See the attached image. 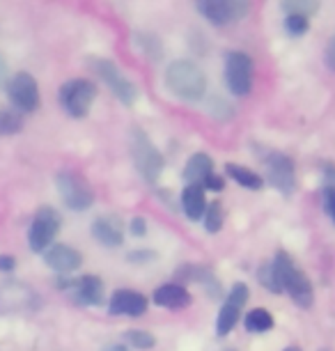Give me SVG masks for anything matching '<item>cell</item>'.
<instances>
[{"mask_svg":"<svg viewBox=\"0 0 335 351\" xmlns=\"http://www.w3.org/2000/svg\"><path fill=\"white\" fill-rule=\"evenodd\" d=\"M308 28H310V23H308L306 16H297V14H290L285 19V30L290 32L292 37H301L306 35Z\"/></svg>","mask_w":335,"mask_h":351,"instance_id":"27","label":"cell"},{"mask_svg":"<svg viewBox=\"0 0 335 351\" xmlns=\"http://www.w3.org/2000/svg\"><path fill=\"white\" fill-rule=\"evenodd\" d=\"M108 310L115 317H142L147 310V299L136 289H117L113 291Z\"/></svg>","mask_w":335,"mask_h":351,"instance_id":"13","label":"cell"},{"mask_svg":"<svg viewBox=\"0 0 335 351\" xmlns=\"http://www.w3.org/2000/svg\"><path fill=\"white\" fill-rule=\"evenodd\" d=\"M225 172L232 180L244 189H251V191H262L264 189V180L258 175V172L244 168V165H236V163H227L225 165Z\"/></svg>","mask_w":335,"mask_h":351,"instance_id":"20","label":"cell"},{"mask_svg":"<svg viewBox=\"0 0 335 351\" xmlns=\"http://www.w3.org/2000/svg\"><path fill=\"white\" fill-rule=\"evenodd\" d=\"M223 186H225V182H223L221 175H212L209 180L205 182V191H223Z\"/></svg>","mask_w":335,"mask_h":351,"instance_id":"33","label":"cell"},{"mask_svg":"<svg viewBox=\"0 0 335 351\" xmlns=\"http://www.w3.org/2000/svg\"><path fill=\"white\" fill-rule=\"evenodd\" d=\"M103 351H129L127 347H122V344H110V347H106Z\"/></svg>","mask_w":335,"mask_h":351,"instance_id":"36","label":"cell"},{"mask_svg":"<svg viewBox=\"0 0 335 351\" xmlns=\"http://www.w3.org/2000/svg\"><path fill=\"white\" fill-rule=\"evenodd\" d=\"M8 97H10V101L16 110H21V112L37 110V106H39L37 81L28 74V71L14 74L8 83Z\"/></svg>","mask_w":335,"mask_h":351,"instance_id":"12","label":"cell"},{"mask_svg":"<svg viewBox=\"0 0 335 351\" xmlns=\"http://www.w3.org/2000/svg\"><path fill=\"white\" fill-rule=\"evenodd\" d=\"M71 294H74V299L78 303H83V306H101L106 289H103L101 278H97V276H83V278H76Z\"/></svg>","mask_w":335,"mask_h":351,"instance_id":"16","label":"cell"},{"mask_svg":"<svg viewBox=\"0 0 335 351\" xmlns=\"http://www.w3.org/2000/svg\"><path fill=\"white\" fill-rule=\"evenodd\" d=\"M55 186L62 202L74 211H85L95 204V191L83 175L74 170H62L55 175Z\"/></svg>","mask_w":335,"mask_h":351,"instance_id":"4","label":"cell"},{"mask_svg":"<svg viewBox=\"0 0 335 351\" xmlns=\"http://www.w3.org/2000/svg\"><path fill=\"white\" fill-rule=\"evenodd\" d=\"M205 228L207 232H212V234H216V232L223 230V207L219 202H212L205 211Z\"/></svg>","mask_w":335,"mask_h":351,"instance_id":"25","label":"cell"},{"mask_svg":"<svg viewBox=\"0 0 335 351\" xmlns=\"http://www.w3.org/2000/svg\"><path fill=\"white\" fill-rule=\"evenodd\" d=\"M214 175V161L205 152H198L188 158L186 168H184V182L186 186H205V182Z\"/></svg>","mask_w":335,"mask_h":351,"instance_id":"17","label":"cell"},{"mask_svg":"<svg viewBox=\"0 0 335 351\" xmlns=\"http://www.w3.org/2000/svg\"><path fill=\"white\" fill-rule=\"evenodd\" d=\"M280 8H282V12H285L287 16L297 14V16L310 19L312 14H317V12H319V3H317V0H285Z\"/></svg>","mask_w":335,"mask_h":351,"instance_id":"22","label":"cell"},{"mask_svg":"<svg viewBox=\"0 0 335 351\" xmlns=\"http://www.w3.org/2000/svg\"><path fill=\"white\" fill-rule=\"evenodd\" d=\"M156 260V253L154 250H131L127 255V262L131 264H147V262H154Z\"/></svg>","mask_w":335,"mask_h":351,"instance_id":"29","label":"cell"},{"mask_svg":"<svg viewBox=\"0 0 335 351\" xmlns=\"http://www.w3.org/2000/svg\"><path fill=\"white\" fill-rule=\"evenodd\" d=\"M129 230H131V234H134V237H145V234H147V223H145V218H140V216L131 218Z\"/></svg>","mask_w":335,"mask_h":351,"instance_id":"31","label":"cell"},{"mask_svg":"<svg viewBox=\"0 0 335 351\" xmlns=\"http://www.w3.org/2000/svg\"><path fill=\"white\" fill-rule=\"evenodd\" d=\"M166 85L175 97L184 101H200L207 95V78L202 69L190 60H175L168 64Z\"/></svg>","mask_w":335,"mask_h":351,"instance_id":"1","label":"cell"},{"mask_svg":"<svg viewBox=\"0 0 335 351\" xmlns=\"http://www.w3.org/2000/svg\"><path fill=\"white\" fill-rule=\"evenodd\" d=\"M285 351H303V349H299V347H287Z\"/></svg>","mask_w":335,"mask_h":351,"instance_id":"37","label":"cell"},{"mask_svg":"<svg viewBox=\"0 0 335 351\" xmlns=\"http://www.w3.org/2000/svg\"><path fill=\"white\" fill-rule=\"evenodd\" d=\"M127 342L131 344L134 349H140V351H147V349H154V344H156V337L149 333V330H140V328H134V330H129L127 335Z\"/></svg>","mask_w":335,"mask_h":351,"instance_id":"24","label":"cell"},{"mask_svg":"<svg viewBox=\"0 0 335 351\" xmlns=\"http://www.w3.org/2000/svg\"><path fill=\"white\" fill-rule=\"evenodd\" d=\"M266 180L273 189H278L282 195H292L297 191V168L287 154L273 152L266 158Z\"/></svg>","mask_w":335,"mask_h":351,"instance_id":"10","label":"cell"},{"mask_svg":"<svg viewBox=\"0 0 335 351\" xmlns=\"http://www.w3.org/2000/svg\"><path fill=\"white\" fill-rule=\"evenodd\" d=\"M244 326L248 333H266V330L273 328V317L264 308H255L246 315Z\"/></svg>","mask_w":335,"mask_h":351,"instance_id":"21","label":"cell"},{"mask_svg":"<svg viewBox=\"0 0 335 351\" xmlns=\"http://www.w3.org/2000/svg\"><path fill=\"white\" fill-rule=\"evenodd\" d=\"M5 78H8V64H5L3 56H0V85L5 83Z\"/></svg>","mask_w":335,"mask_h":351,"instance_id":"35","label":"cell"},{"mask_svg":"<svg viewBox=\"0 0 335 351\" xmlns=\"http://www.w3.org/2000/svg\"><path fill=\"white\" fill-rule=\"evenodd\" d=\"M324 211L335 223V189L331 186H324Z\"/></svg>","mask_w":335,"mask_h":351,"instance_id":"30","label":"cell"},{"mask_svg":"<svg viewBox=\"0 0 335 351\" xmlns=\"http://www.w3.org/2000/svg\"><path fill=\"white\" fill-rule=\"evenodd\" d=\"M248 296H251V289L244 282H236L232 289H229L225 303H223L219 319H216V333L221 337H225L229 330L236 326V322L241 319V310L248 303Z\"/></svg>","mask_w":335,"mask_h":351,"instance_id":"11","label":"cell"},{"mask_svg":"<svg viewBox=\"0 0 335 351\" xmlns=\"http://www.w3.org/2000/svg\"><path fill=\"white\" fill-rule=\"evenodd\" d=\"M154 303L161 308H170V310H177V308H186L190 303V294L186 291V287L182 285H163L154 291Z\"/></svg>","mask_w":335,"mask_h":351,"instance_id":"19","label":"cell"},{"mask_svg":"<svg viewBox=\"0 0 335 351\" xmlns=\"http://www.w3.org/2000/svg\"><path fill=\"white\" fill-rule=\"evenodd\" d=\"M90 67H92V71H95L97 76L101 78L103 83L108 85L110 90H113V95L120 99L124 106H134L136 104V99H138L136 85L122 74V69L117 67L115 62L103 60V58H92Z\"/></svg>","mask_w":335,"mask_h":351,"instance_id":"6","label":"cell"},{"mask_svg":"<svg viewBox=\"0 0 335 351\" xmlns=\"http://www.w3.org/2000/svg\"><path fill=\"white\" fill-rule=\"evenodd\" d=\"M131 156L138 172L142 175V180L147 184H156L163 172V156L161 152L154 147L152 141L145 136L142 129L131 131Z\"/></svg>","mask_w":335,"mask_h":351,"instance_id":"3","label":"cell"},{"mask_svg":"<svg viewBox=\"0 0 335 351\" xmlns=\"http://www.w3.org/2000/svg\"><path fill=\"white\" fill-rule=\"evenodd\" d=\"M271 267L275 271V276H278L282 289L292 296V301L297 303L299 308H310L314 301V289L310 280H308V276L294 264L292 257L287 255L285 250H280V253H275Z\"/></svg>","mask_w":335,"mask_h":351,"instance_id":"2","label":"cell"},{"mask_svg":"<svg viewBox=\"0 0 335 351\" xmlns=\"http://www.w3.org/2000/svg\"><path fill=\"white\" fill-rule=\"evenodd\" d=\"M225 83L234 97L251 95L253 88V60L241 51L227 53L225 60Z\"/></svg>","mask_w":335,"mask_h":351,"instance_id":"8","label":"cell"},{"mask_svg":"<svg viewBox=\"0 0 335 351\" xmlns=\"http://www.w3.org/2000/svg\"><path fill=\"white\" fill-rule=\"evenodd\" d=\"M16 262L12 255H0V271H14Z\"/></svg>","mask_w":335,"mask_h":351,"instance_id":"34","label":"cell"},{"mask_svg":"<svg viewBox=\"0 0 335 351\" xmlns=\"http://www.w3.org/2000/svg\"><path fill=\"white\" fill-rule=\"evenodd\" d=\"M207 197H205V186H186L182 193V211L190 221H200L205 218L207 211Z\"/></svg>","mask_w":335,"mask_h":351,"instance_id":"18","label":"cell"},{"mask_svg":"<svg viewBox=\"0 0 335 351\" xmlns=\"http://www.w3.org/2000/svg\"><path fill=\"white\" fill-rule=\"evenodd\" d=\"M92 237L106 248H117L124 243V228L120 218L115 216H99L92 223Z\"/></svg>","mask_w":335,"mask_h":351,"instance_id":"15","label":"cell"},{"mask_svg":"<svg viewBox=\"0 0 335 351\" xmlns=\"http://www.w3.org/2000/svg\"><path fill=\"white\" fill-rule=\"evenodd\" d=\"M23 127L21 112L16 108H3L0 110V136H14Z\"/></svg>","mask_w":335,"mask_h":351,"instance_id":"23","label":"cell"},{"mask_svg":"<svg viewBox=\"0 0 335 351\" xmlns=\"http://www.w3.org/2000/svg\"><path fill=\"white\" fill-rule=\"evenodd\" d=\"M198 12L212 25H232L251 12V5L244 0H200Z\"/></svg>","mask_w":335,"mask_h":351,"instance_id":"9","label":"cell"},{"mask_svg":"<svg viewBox=\"0 0 335 351\" xmlns=\"http://www.w3.org/2000/svg\"><path fill=\"white\" fill-rule=\"evenodd\" d=\"M44 262H46V267H51L55 274H71V271H76L83 264V257L71 246L58 243V246H51L44 253Z\"/></svg>","mask_w":335,"mask_h":351,"instance_id":"14","label":"cell"},{"mask_svg":"<svg viewBox=\"0 0 335 351\" xmlns=\"http://www.w3.org/2000/svg\"><path fill=\"white\" fill-rule=\"evenodd\" d=\"M95 97H97V88L88 78H71V81L64 83L60 92H58V99H60V106L64 108V112H67L69 117H76V120L88 115Z\"/></svg>","mask_w":335,"mask_h":351,"instance_id":"5","label":"cell"},{"mask_svg":"<svg viewBox=\"0 0 335 351\" xmlns=\"http://www.w3.org/2000/svg\"><path fill=\"white\" fill-rule=\"evenodd\" d=\"M258 278H260V282L264 285L269 291H273V294H280V291H285V289H282V285L278 280V276H275V271H273L271 264H264V267L258 271Z\"/></svg>","mask_w":335,"mask_h":351,"instance_id":"26","label":"cell"},{"mask_svg":"<svg viewBox=\"0 0 335 351\" xmlns=\"http://www.w3.org/2000/svg\"><path fill=\"white\" fill-rule=\"evenodd\" d=\"M321 351H326V349H321Z\"/></svg>","mask_w":335,"mask_h":351,"instance_id":"38","label":"cell"},{"mask_svg":"<svg viewBox=\"0 0 335 351\" xmlns=\"http://www.w3.org/2000/svg\"><path fill=\"white\" fill-rule=\"evenodd\" d=\"M138 44L145 49L147 53V58H152V60H159L161 58V44H159V39H156L154 35H138Z\"/></svg>","mask_w":335,"mask_h":351,"instance_id":"28","label":"cell"},{"mask_svg":"<svg viewBox=\"0 0 335 351\" xmlns=\"http://www.w3.org/2000/svg\"><path fill=\"white\" fill-rule=\"evenodd\" d=\"M324 60H326V67L331 69V71H335V35H333V39H331V42H328V46H326Z\"/></svg>","mask_w":335,"mask_h":351,"instance_id":"32","label":"cell"},{"mask_svg":"<svg viewBox=\"0 0 335 351\" xmlns=\"http://www.w3.org/2000/svg\"><path fill=\"white\" fill-rule=\"evenodd\" d=\"M62 218L53 207H42L32 218L30 232H28V243L32 253H46L49 246L53 243L55 234L60 232Z\"/></svg>","mask_w":335,"mask_h":351,"instance_id":"7","label":"cell"}]
</instances>
